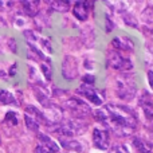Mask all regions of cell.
Returning a JSON list of instances; mask_svg holds the SVG:
<instances>
[{
  "label": "cell",
  "mask_w": 153,
  "mask_h": 153,
  "mask_svg": "<svg viewBox=\"0 0 153 153\" xmlns=\"http://www.w3.org/2000/svg\"><path fill=\"white\" fill-rule=\"evenodd\" d=\"M95 118L121 137L132 134L136 129L134 113L126 106L120 105H106L95 111Z\"/></svg>",
  "instance_id": "1"
},
{
  "label": "cell",
  "mask_w": 153,
  "mask_h": 153,
  "mask_svg": "<svg viewBox=\"0 0 153 153\" xmlns=\"http://www.w3.org/2000/svg\"><path fill=\"white\" fill-rule=\"evenodd\" d=\"M76 91H78V94H81V95H83L85 98H87V100H89L91 103H94V105H102L103 103V97L100 94V91H98L97 89L93 87V85L82 83L81 87H79Z\"/></svg>",
  "instance_id": "2"
},
{
  "label": "cell",
  "mask_w": 153,
  "mask_h": 153,
  "mask_svg": "<svg viewBox=\"0 0 153 153\" xmlns=\"http://www.w3.org/2000/svg\"><path fill=\"white\" fill-rule=\"evenodd\" d=\"M58 151H59V146L55 141H53L46 134H39L35 153H56Z\"/></svg>",
  "instance_id": "3"
},
{
  "label": "cell",
  "mask_w": 153,
  "mask_h": 153,
  "mask_svg": "<svg viewBox=\"0 0 153 153\" xmlns=\"http://www.w3.org/2000/svg\"><path fill=\"white\" fill-rule=\"evenodd\" d=\"M24 120H26V124L28 126V129L31 130H38L39 129L40 122L45 120V117L40 114L39 110H36L32 106H28L26 109V116H24Z\"/></svg>",
  "instance_id": "4"
},
{
  "label": "cell",
  "mask_w": 153,
  "mask_h": 153,
  "mask_svg": "<svg viewBox=\"0 0 153 153\" xmlns=\"http://www.w3.org/2000/svg\"><path fill=\"white\" fill-rule=\"evenodd\" d=\"M109 63L113 69L116 70H130L133 67L132 62L128 58H124L122 54H120L118 51L114 50V53L111 54V58L109 59Z\"/></svg>",
  "instance_id": "5"
},
{
  "label": "cell",
  "mask_w": 153,
  "mask_h": 153,
  "mask_svg": "<svg viewBox=\"0 0 153 153\" xmlns=\"http://www.w3.org/2000/svg\"><path fill=\"white\" fill-rule=\"evenodd\" d=\"M93 144L98 149H108L109 146V133L103 129H94L93 132Z\"/></svg>",
  "instance_id": "6"
},
{
  "label": "cell",
  "mask_w": 153,
  "mask_h": 153,
  "mask_svg": "<svg viewBox=\"0 0 153 153\" xmlns=\"http://www.w3.org/2000/svg\"><path fill=\"white\" fill-rule=\"evenodd\" d=\"M63 75L69 79L76 76V61L71 56H66L63 62Z\"/></svg>",
  "instance_id": "7"
},
{
  "label": "cell",
  "mask_w": 153,
  "mask_h": 153,
  "mask_svg": "<svg viewBox=\"0 0 153 153\" xmlns=\"http://www.w3.org/2000/svg\"><path fill=\"white\" fill-rule=\"evenodd\" d=\"M67 108H69L73 113L81 114V116H85L86 113H89V111H90V109L87 108L86 103H83L82 101L74 100V98H73V100H70L69 102H67Z\"/></svg>",
  "instance_id": "8"
},
{
  "label": "cell",
  "mask_w": 153,
  "mask_h": 153,
  "mask_svg": "<svg viewBox=\"0 0 153 153\" xmlns=\"http://www.w3.org/2000/svg\"><path fill=\"white\" fill-rule=\"evenodd\" d=\"M87 5H90V3H86V1L75 3L73 12H74L76 19H79V20H86L87 15H89V7H87Z\"/></svg>",
  "instance_id": "9"
},
{
  "label": "cell",
  "mask_w": 153,
  "mask_h": 153,
  "mask_svg": "<svg viewBox=\"0 0 153 153\" xmlns=\"http://www.w3.org/2000/svg\"><path fill=\"white\" fill-rule=\"evenodd\" d=\"M116 51H132L133 50V43L130 42L128 38H116L111 43Z\"/></svg>",
  "instance_id": "10"
},
{
  "label": "cell",
  "mask_w": 153,
  "mask_h": 153,
  "mask_svg": "<svg viewBox=\"0 0 153 153\" xmlns=\"http://www.w3.org/2000/svg\"><path fill=\"white\" fill-rule=\"evenodd\" d=\"M133 146H134L137 153H152V146L141 138H134L133 140Z\"/></svg>",
  "instance_id": "11"
},
{
  "label": "cell",
  "mask_w": 153,
  "mask_h": 153,
  "mask_svg": "<svg viewBox=\"0 0 153 153\" xmlns=\"http://www.w3.org/2000/svg\"><path fill=\"white\" fill-rule=\"evenodd\" d=\"M22 4H23V7H24V11H26L30 16H35L36 12L39 11V7H38L39 1H22Z\"/></svg>",
  "instance_id": "12"
},
{
  "label": "cell",
  "mask_w": 153,
  "mask_h": 153,
  "mask_svg": "<svg viewBox=\"0 0 153 153\" xmlns=\"http://www.w3.org/2000/svg\"><path fill=\"white\" fill-rule=\"evenodd\" d=\"M0 102L4 105H16V101L11 93L5 91V90H0Z\"/></svg>",
  "instance_id": "13"
},
{
  "label": "cell",
  "mask_w": 153,
  "mask_h": 153,
  "mask_svg": "<svg viewBox=\"0 0 153 153\" xmlns=\"http://www.w3.org/2000/svg\"><path fill=\"white\" fill-rule=\"evenodd\" d=\"M50 4L53 5L54 10L61 11V12L67 11V8H69V1H50Z\"/></svg>",
  "instance_id": "14"
},
{
  "label": "cell",
  "mask_w": 153,
  "mask_h": 153,
  "mask_svg": "<svg viewBox=\"0 0 153 153\" xmlns=\"http://www.w3.org/2000/svg\"><path fill=\"white\" fill-rule=\"evenodd\" d=\"M109 153H129V151H128L124 145H116V146H113V148L110 149V152Z\"/></svg>",
  "instance_id": "15"
},
{
  "label": "cell",
  "mask_w": 153,
  "mask_h": 153,
  "mask_svg": "<svg viewBox=\"0 0 153 153\" xmlns=\"http://www.w3.org/2000/svg\"><path fill=\"white\" fill-rule=\"evenodd\" d=\"M42 71H43V74H45V76L47 79L51 78V69H50V66H48V62L42 65Z\"/></svg>",
  "instance_id": "16"
},
{
  "label": "cell",
  "mask_w": 153,
  "mask_h": 153,
  "mask_svg": "<svg viewBox=\"0 0 153 153\" xmlns=\"http://www.w3.org/2000/svg\"><path fill=\"white\" fill-rule=\"evenodd\" d=\"M148 78H149V83H151L152 89H153V71H149L148 73Z\"/></svg>",
  "instance_id": "17"
}]
</instances>
